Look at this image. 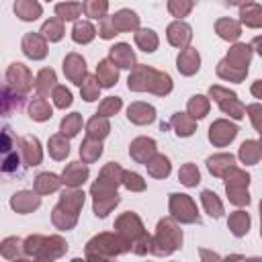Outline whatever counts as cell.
<instances>
[{
  "label": "cell",
  "mask_w": 262,
  "mask_h": 262,
  "mask_svg": "<svg viewBox=\"0 0 262 262\" xmlns=\"http://www.w3.org/2000/svg\"><path fill=\"white\" fill-rule=\"evenodd\" d=\"M239 160L244 164H256L260 160V143L258 141H244L242 147H239Z\"/></svg>",
  "instance_id": "7dc6e473"
},
{
  "label": "cell",
  "mask_w": 262,
  "mask_h": 262,
  "mask_svg": "<svg viewBox=\"0 0 262 262\" xmlns=\"http://www.w3.org/2000/svg\"><path fill=\"white\" fill-rule=\"evenodd\" d=\"M84 192L76 186V188H68V190H63L61 192V196H59V205L63 207V209H68V211H72V213H80V209L84 207Z\"/></svg>",
  "instance_id": "83f0119b"
},
{
  "label": "cell",
  "mask_w": 262,
  "mask_h": 262,
  "mask_svg": "<svg viewBox=\"0 0 262 262\" xmlns=\"http://www.w3.org/2000/svg\"><path fill=\"white\" fill-rule=\"evenodd\" d=\"M192 6H194V0H168V10L178 18L186 16L192 10Z\"/></svg>",
  "instance_id": "91938a15"
},
{
  "label": "cell",
  "mask_w": 262,
  "mask_h": 262,
  "mask_svg": "<svg viewBox=\"0 0 262 262\" xmlns=\"http://www.w3.org/2000/svg\"><path fill=\"white\" fill-rule=\"evenodd\" d=\"M217 74H219L223 80H229V82H242V80L246 78L248 70L233 68V66H229V63L223 59V61H219V66H217Z\"/></svg>",
  "instance_id": "bcb514c9"
},
{
  "label": "cell",
  "mask_w": 262,
  "mask_h": 262,
  "mask_svg": "<svg viewBox=\"0 0 262 262\" xmlns=\"http://www.w3.org/2000/svg\"><path fill=\"white\" fill-rule=\"evenodd\" d=\"M23 53L31 59H43L47 55V41L39 33H27L23 37Z\"/></svg>",
  "instance_id": "8fae6325"
},
{
  "label": "cell",
  "mask_w": 262,
  "mask_h": 262,
  "mask_svg": "<svg viewBox=\"0 0 262 262\" xmlns=\"http://www.w3.org/2000/svg\"><path fill=\"white\" fill-rule=\"evenodd\" d=\"M6 78H8V82H10V88H12L14 92H18V94H27V92L31 90V86H33V76H31V72L27 70V66H23V63H18V61H14V63L8 66Z\"/></svg>",
  "instance_id": "52a82bcc"
},
{
  "label": "cell",
  "mask_w": 262,
  "mask_h": 262,
  "mask_svg": "<svg viewBox=\"0 0 262 262\" xmlns=\"http://www.w3.org/2000/svg\"><path fill=\"white\" fill-rule=\"evenodd\" d=\"M18 145H20V154H23V160L27 166H37L41 164V158H43V151H41V145H39V139L33 137V135H23L18 139Z\"/></svg>",
  "instance_id": "4fadbf2b"
},
{
  "label": "cell",
  "mask_w": 262,
  "mask_h": 262,
  "mask_svg": "<svg viewBox=\"0 0 262 262\" xmlns=\"http://www.w3.org/2000/svg\"><path fill=\"white\" fill-rule=\"evenodd\" d=\"M201 203H203L207 215H211L213 219H219L223 215V203L219 201V196L213 190H203L201 192Z\"/></svg>",
  "instance_id": "e575fe53"
},
{
  "label": "cell",
  "mask_w": 262,
  "mask_h": 262,
  "mask_svg": "<svg viewBox=\"0 0 262 262\" xmlns=\"http://www.w3.org/2000/svg\"><path fill=\"white\" fill-rule=\"evenodd\" d=\"M70 154V143H68V137L57 133V135H51L49 137V156L53 160H66V156Z\"/></svg>",
  "instance_id": "ab89813d"
},
{
  "label": "cell",
  "mask_w": 262,
  "mask_h": 262,
  "mask_svg": "<svg viewBox=\"0 0 262 262\" xmlns=\"http://www.w3.org/2000/svg\"><path fill=\"white\" fill-rule=\"evenodd\" d=\"M86 180H88V166L84 162H72V164H68L66 170H63V174H61V182L66 186H72V188L82 186Z\"/></svg>",
  "instance_id": "9a60e30c"
},
{
  "label": "cell",
  "mask_w": 262,
  "mask_h": 262,
  "mask_svg": "<svg viewBox=\"0 0 262 262\" xmlns=\"http://www.w3.org/2000/svg\"><path fill=\"white\" fill-rule=\"evenodd\" d=\"M63 74H66V78L70 82H74V84L80 86L82 80H84V76H86V61H84V57L78 55V53H70L63 59Z\"/></svg>",
  "instance_id": "7c38bea8"
},
{
  "label": "cell",
  "mask_w": 262,
  "mask_h": 262,
  "mask_svg": "<svg viewBox=\"0 0 262 262\" xmlns=\"http://www.w3.org/2000/svg\"><path fill=\"white\" fill-rule=\"evenodd\" d=\"M14 14L20 18V20H37L41 14H43V8L37 0H16L14 2Z\"/></svg>",
  "instance_id": "d4e9b609"
},
{
  "label": "cell",
  "mask_w": 262,
  "mask_h": 262,
  "mask_svg": "<svg viewBox=\"0 0 262 262\" xmlns=\"http://www.w3.org/2000/svg\"><path fill=\"white\" fill-rule=\"evenodd\" d=\"M106 10H108V0H84L82 4V12L96 20L106 16Z\"/></svg>",
  "instance_id": "f6af8a7d"
},
{
  "label": "cell",
  "mask_w": 262,
  "mask_h": 262,
  "mask_svg": "<svg viewBox=\"0 0 262 262\" xmlns=\"http://www.w3.org/2000/svg\"><path fill=\"white\" fill-rule=\"evenodd\" d=\"M43 237H45V235H29V237L23 242V246H25V256H27V258L37 260V254H39V250H41Z\"/></svg>",
  "instance_id": "94428289"
},
{
  "label": "cell",
  "mask_w": 262,
  "mask_h": 262,
  "mask_svg": "<svg viewBox=\"0 0 262 262\" xmlns=\"http://www.w3.org/2000/svg\"><path fill=\"white\" fill-rule=\"evenodd\" d=\"M201 256H203L205 260H221V256H217V254H213V252H207V250H201Z\"/></svg>",
  "instance_id": "003e7915"
},
{
  "label": "cell",
  "mask_w": 262,
  "mask_h": 262,
  "mask_svg": "<svg viewBox=\"0 0 262 262\" xmlns=\"http://www.w3.org/2000/svg\"><path fill=\"white\" fill-rule=\"evenodd\" d=\"M178 180L184 184V186H196L201 182V174H199V168L194 164H184L178 172Z\"/></svg>",
  "instance_id": "11a10c76"
},
{
  "label": "cell",
  "mask_w": 262,
  "mask_h": 262,
  "mask_svg": "<svg viewBox=\"0 0 262 262\" xmlns=\"http://www.w3.org/2000/svg\"><path fill=\"white\" fill-rule=\"evenodd\" d=\"M129 154L137 164H145L156 154V141L149 137H137L129 145Z\"/></svg>",
  "instance_id": "2e32d148"
},
{
  "label": "cell",
  "mask_w": 262,
  "mask_h": 262,
  "mask_svg": "<svg viewBox=\"0 0 262 262\" xmlns=\"http://www.w3.org/2000/svg\"><path fill=\"white\" fill-rule=\"evenodd\" d=\"M80 129H82V117H80V113L66 115V119H63L61 125H59V131H61V135H66V137L78 135Z\"/></svg>",
  "instance_id": "f5cc1de1"
},
{
  "label": "cell",
  "mask_w": 262,
  "mask_h": 262,
  "mask_svg": "<svg viewBox=\"0 0 262 262\" xmlns=\"http://www.w3.org/2000/svg\"><path fill=\"white\" fill-rule=\"evenodd\" d=\"M227 227L235 237H244L250 231V215L246 211H235L227 219Z\"/></svg>",
  "instance_id": "f546056e"
},
{
  "label": "cell",
  "mask_w": 262,
  "mask_h": 262,
  "mask_svg": "<svg viewBox=\"0 0 262 262\" xmlns=\"http://www.w3.org/2000/svg\"><path fill=\"white\" fill-rule=\"evenodd\" d=\"M246 111L250 113V117H252V123H254V127H256V129H260V119H258V117H260V115H258V113H260V104H250V106H248Z\"/></svg>",
  "instance_id": "03108f58"
},
{
  "label": "cell",
  "mask_w": 262,
  "mask_h": 262,
  "mask_svg": "<svg viewBox=\"0 0 262 262\" xmlns=\"http://www.w3.org/2000/svg\"><path fill=\"white\" fill-rule=\"evenodd\" d=\"M41 35L49 41H59L63 37V25H61V18H49L43 23L41 27Z\"/></svg>",
  "instance_id": "f907efd6"
},
{
  "label": "cell",
  "mask_w": 262,
  "mask_h": 262,
  "mask_svg": "<svg viewBox=\"0 0 262 262\" xmlns=\"http://www.w3.org/2000/svg\"><path fill=\"white\" fill-rule=\"evenodd\" d=\"M225 190H227V196H229V201L233 205H248L250 203V194H248L246 188H242V186H225Z\"/></svg>",
  "instance_id": "6125c7cd"
},
{
  "label": "cell",
  "mask_w": 262,
  "mask_h": 262,
  "mask_svg": "<svg viewBox=\"0 0 262 262\" xmlns=\"http://www.w3.org/2000/svg\"><path fill=\"white\" fill-rule=\"evenodd\" d=\"M82 12V4L80 2H61L55 6V14L61 20H76Z\"/></svg>",
  "instance_id": "c3c4849f"
},
{
  "label": "cell",
  "mask_w": 262,
  "mask_h": 262,
  "mask_svg": "<svg viewBox=\"0 0 262 262\" xmlns=\"http://www.w3.org/2000/svg\"><path fill=\"white\" fill-rule=\"evenodd\" d=\"M61 184H63V182H61V178H59L57 174H53V172H43V174H39V176L35 178L33 188H35L37 194H49V192H55Z\"/></svg>",
  "instance_id": "4316f807"
},
{
  "label": "cell",
  "mask_w": 262,
  "mask_h": 262,
  "mask_svg": "<svg viewBox=\"0 0 262 262\" xmlns=\"http://www.w3.org/2000/svg\"><path fill=\"white\" fill-rule=\"evenodd\" d=\"M68 252V244L61 235H49L43 237L41 250L37 254V260H57Z\"/></svg>",
  "instance_id": "9c48e42d"
},
{
  "label": "cell",
  "mask_w": 262,
  "mask_h": 262,
  "mask_svg": "<svg viewBox=\"0 0 262 262\" xmlns=\"http://www.w3.org/2000/svg\"><path fill=\"white\" fill-rule=\"evenodd\" d=\"M121 178H123V168H121L119 164H115V162L106 164V166L100 170V176H98L100 182H104V184H108V186H113V188H117V186L121 184Z\"/></svg>",
  "instance_id": "b9f144b4"
},
{
  "label": "cell",
  "mask_w": 262,
  "mask_h": 262,
  "mask_svg": "<svg viewBox=\"0 0 262 262\" xmlns=\"http://www.w3.org/2000/svg\"><path fill=\"white\" fill-rule=\"evenodd\" d=\"M51 221H53V225H55L59 231H68V229H74V227H76L78 215L72 213V211H68V209H63V207L57 203V205L53 207V211H51Z\"/></svg>",
  "instance_id": "cb8c5ba5"
},
{
  "label": "cell",
  "mask_w": 262,
  "mask_h": 262,
  "mask_svg": "<svg viewBox=\"0 0 262 262\" xmlns=\"http://www.w3.org/2000/svg\"><path fill=\"white\" fill-rule=\"evenodd\" d=\"M20 166V149L16 147V139L12 129L0 125V174H12Z\"/></svg>",
  "instance_id": "3957f363"
},
{
  "label": "cell",
  "mask_w": 262,
  "mask_h": 262,
  "mask_svg": "<svg viewBox=\"0 0 262 262\" xmlns=\"http://www.w3.org/2000/svg\"><path fill=\"white\" fill-rule=\"evenodd\" d=\"M94 37H96V29L92 27V23H88V20H76V25H74V29H72V39H74L76 43L86 45V43H90Z\"/></svg>",
  "instance_id": "836d02e7"
},
{
  "label": "cell",
  "mask_w": 262,
  "mask_h": 262,
  "mask_svg": "<svg viewBox=\"0 0 262 262\" xmlns=\"http://www.w3.org/2000/svg\"><path fill=\"white\" fill-rule=\"evenodd\" d=\"M108 59L117 66V68H125V70H131L135 66V53L133 49L127 45V43H117L111 47L108 51Z\"/></svg>",
  "instance_id": "e0dca14e"
},
{
  "label": "cell",
  "mask_w": 262,
  "mask_h": 262,
  "mask_svg": "<svg viewBox=\"0 0 262 262\" xmlns=\"http://www.w3.org/2000/svg\"><path fill=\"white\" fill-rule=\"evenodd\" d=\"M111 20H113V27H115L117 35L119 33H127V31H135L139 27V16L133 10H127V8L119 10L115 16H111Z\"/></svg>",
  "instance_id": "603a6c76"
},
{
  "label": "cell",
  "mask_w": 262,
  "mask_h": 262,
  "mask_svg": "<svg viewBox=\"0 0 262 262\" xmlns=\"http://www.w3.org/2000/svg\"><path fill=\"white\" fill-rule=\"evenodd\" d=\"M209 94H211V98L221 106L223 113L231 115L233 119H244L246 106L237 100L235 92H229V90H225V88H221V86H211V88H209Z\"/></svg>",
  "instance_id": "5b68a950"
},
{
  "label": "cell",
  "mask_w": 262,
  "mask_h": 262,
  "mask_svg": "<svg viewBox=\"0 0 262 262\" xmlns=\"http://www.w3.org/2000/svg\"><path fill=\"white\" fill-rule=\"evenodd\" d=\"M170 213L180 223H199V211L194 201L188 194L172 192L170 194Z\"/></svg>",
  "instance_id": "277c9868"
},
{
  "label": "cell",
  "mask_w": 262,
  "mask_h": 262,
  "mask_svg": "<svg viewBox=\"0 0 262 262\" xmlns=\"http://www.w3.org/2000/svg\"><path fill=\"white\" fill-rule=\"evenodd\" d=\"M233 156L231 154H217V156H211L209 160H207V168H209V172L213 174V176H223V172L229 168V166H233Z\"/></svg>",
  "instance_id": "74e56055"
},
{
  "label": "cell",
  "mask_w": 262,
  "mask_h": 262,
  "mask_svg": "<svg viewBox=\"0 0 262 262\" xmlns=\"http://www.w3.org/2000/svg\"><path fill=\"white\" fill-rule=\"evenodd\" d=\"M119 194L115 192V194H108V196H96L94 199V215L96 217H100V219H104L117 205H119Z\"/></svg>",
  "instance_id": "ee69618b"
},
{
  "label": "cell",
  "mask_w": 262,
  "mask_h": 262,
  "mask_svg": "<svg viewBox=\"0 0 262 262\" xmlns=\"http://www.w3.org/2000/svg\"><path fill=\"white\" fill-rule=\"evenodd\" d=\"M51 115H53V108L49 106V102L43 98V96H35L31 102H29V117L33 119V121H47V119H51Z\"/></svg>",
  "instance_id": "4dcf8cb0"
},
{
  "label": "cell",
  "mask_w": 262,
  "mask_h": 262,
  "mask_svg": "<svg viewBox=\"0 0 262 262\" xmlns=\"http://www.w3.org/2000/svg\"><path fill=\"white\" fill-rule=\"evenodd\" d=\"M96 80H98V84H100L102 88L115 86L117 80H119V70H117V66H115L111 59L98 61V66H96Z\"/></svg>",
  "instance_id": "44dd1931"
},
{
  "label": "cell",
  "mask_w": 262,
  "mask_h": 262,
  "mask_svg": "<svg viewBox=\"0 0 262 262\" xmlns=\"http://www.w3.org/2000/svg\"><path fill=\"white\" fill-rule=\"evenodd\" d=\"M123 106V100L119 98V96H108V98H104L102 102H100V106H98V113L96 115H100V117H111V115H115L119 108Z\"/></svg>",
  "instance_id": "6f0895ef"
},
{
  "label": "cell",
  "mask_w": 262,
  "mask_h": 262,
  "mask_svg": "<svg viewBox=\"0 0 262 262\" xmlns=\"http://www.w3.org/2000/svg\"><path fill=\"white\" fill-rule=\"evenodd\" d=\"M125 252H131V242L125 239L123 235H119L117 231L115 233H98L84 248L86 260H92V262H104V260L117 258Z\"/></svg>",
  "instance_id": "6da1fadb"
},
{
  "label": "cell",
  "mask_w": 262,
  "mask_h": 262,
  "mask_svg": "<svg viewBox=\"0 0 262 262\" xmlns=\"http://www.w3.org/2000/svg\"><path fill=\"white\" fill-rule=\"evenodd\" d=\"M168 41L174 45V47H186L192 39V29L182 23V20H174L170 27H168Z\"/></svg>",
  "instance_id": "ffe728a7"
},
{
  "label": "cell",
  "mask_w": 262,
  "mask_h": 262,
  "mask_svg": "<svg viewBox=\"0 0 262 262\" xmlns=\"http://www.w3.org/2000/svg\"><path fill=\"white\" fill-rule=\"evenodd\" d=\"M242 20L248 25V27H260L262 25V16H260V6L256 2H248L246 6H242Z\"/></svg>",
  "instance_id": "681fc988"
},
{
  "label": "cell",
  "mask_w": 262,
  "mask_h": 262,
  "mask_svg": "<svg viewBox=\"0 0 262 262\" xmlns=\"http://www.w3.org/2000/svg\"><path fill=\"white\" fill-rule=\"evenodd\" d=\"M115 231L133 244L137 237H141V235L145 233V227H143L141 219H139L135 213L127 211V213H123V215L115 221Z\"/></svg>",
  "instance_id": "8992f818"
},
{
  "label": "cell",
  "mask_w": 262,
  "mask_h": 262,
  "mask_svg": "<svg viewBox=\"0 0 262 262\" xmlns=\"http://www.w3.org/2000/svg\"><path fill=\"white\" fill-rule=\"evenodd\" d=\"M135 43L141 51L145 53H151L158 49V35L151 31V29H141L135 33Z\"/></svg>",
  "instance_id": "7bdbcfd3"
},
{
  "label": "cell",
  "mask_w": 262,
  "mask_h": 262,
  "mask_svg": "<svg viewBox=\"0 0 262 262\" xmlns=\"http://www.w3.org/2000/svg\"><path fill=\"white\" fill-rule=\"evenodd\" d=\"M51 96H53V104L57 108H68L72 104V92L66 86H55L51 90Z\"/></svg>",
  "instance_id": "680465c9"
},
{
  "label": "cell",
  "mask_w": 262,
  "mask_h": 262,
  "mask_svg": "<svg viewBox=\"0 0 262 262\" xmlns=\"http://www.w3.org/2000/svg\"><path fill=\"white\" fill-rule=\"evenodd\" d=\"M39 205H41V196L33 190H20V192L12 194V199H10V207L20 215L33 213L35 209H39Z\"/></svg>",
  "instance_id": "30bf717a"
},
{
  "label": "cell",
  "mask_w": 262,
  "mask_h": 262,
  "mask_svg": "<svg viewBox=\"0 0 262 262\" xmlns=\"http://www.w3.org/2000/svg\"><path fill=\"white\" fill-rule=\"evenodd\" d=\"M170 125L174 127L176 135H180V137H188V135H192L194 129H196L194 119H192L190 115H184V113H176V115L172 117Z\"/></svg>",
  "instance_id": "d6a6232c"
},
{
  "label": "cell",
  "mask_w": 262,
  "mask_h": 262,
  "mask_svg": "<svg viewBox=\"0 0 262 262\" xmlns=\"http://www.w3.org/2000/svg\"><path fill=\"white\" fill-rule=\"evenodd\" d=\"M98 35H100L102 39H113V37L117 35V31H115V27H113V20H111V16H102V18H100Z\"/></svg>",
  "instance_id": "e7e4bbea"
},
{
  "label": "cell",
  "mask_w": 262,
  "mask_h": 262,
  "mask_svg": "<svg viewBox=\"0 0 262 262\" xmlns=\"http://www.w3.org/2000/svg\"><path fill=\"white\" fill-rule=\"evenodd\" d=\"M176 63H178L176 68H178V72H180V74H184V76H192V74H196V72H199V68H201V55H199V51H196V49L186 47V49H182V51H180V55H178Z\"/></svg>",
  "instance_id": "ac0fdd59"
},
{
  "label": "cell",
  "mask_w": 262,
  "mask_h": 262,
  "mask_svg": "<svg viewBox=\"0 0 262 262\" xmlns=\"http://www.w3.org/2000/svg\"><path fill=\"white\" fill-rule=\"evenodd\" d=\"M0 256L6 258V260H25V246H23V239L16 237V235H10L6 239L0 242Z\"/></svg>",
  "instance_id": "7402d4cb"
},
{
  "label": "cell",
  "mask_w": 262,
  "mask_h": 262,
  "mask_svg": "<svg viewBox=\"0 0 262 262\" xmlns=\"http://www.w3.org/2000/svg\"><path fill=\"white\" fill-rule=\"evenodd\" d=\"M55 72L51 68H43L39 74H37V80H35V88L39 92V96H45L49 94L53 88H55Z\"/></svg>",
  "instance_id": "d590c367"
},
{
  "label": "cell",
  "mask_w": 262,
  "mask_h": 262,
  "mask_svg": "<svg viewBox=\"0 0 262 262\" xmlns=\"http://www.w3.org/2000/svg\"><path fill=\"white\" fill-rule=\"evenodd\" d=\"M235 135H237V127H235L233 123L225 121V119L215 121V123L211 125V129H209V141L215 143L217 147L227 145Z\"/></svg>",
  "instance_id": "ba28073f"
},
{
  "label": "cell",
  "mask_w": 262,
  "mask_h": 262,
  "mask_svg": "<svg viewBox=\"0 0 262 262\" xmlns=\"http://www.w3.org/2000/svg\"><path fill=\"white\" fill-rule=\"evenodd\" d=\"M170 90H172V78H170L166 72L154 70V78H151V84H149V92H154V94H158V96H166Z\"/></svg>",
  "instance_id": "60d3db41"
},
{
  "label": "cell",
  "mask_w": 262,
  "mask_h": 262,
  "mask_svg": "<svg viewBox=\"0 0 262 262\" xmlns=\"http://www.w3.org/2000/svg\"><path fill=\"white\" fill-rule=\"evenodd\" d=\"M121 184H125V188L131 190V192H141V190H145V180H143L137 172H125V170H123Z\"/></svg>",
  "instance_id": "9f6ffc18"
},
{
  "label": "cell",
  "mask_w": 262,
  "mask_h": 262,
  "mask_svg": "<svg viewBox=\"0 0 262 262\" xmlns=\"http://www.w3.org/2000/svg\"><path fill=\"white\" fill-rule=\"evenodd\" d=\"M108 131H111V125H108L106 117H100V115L92 117L86 125V135L90 139H96V141H102L108 135Z\"/></svg>",
  "instance_id": "1f68e13d"
},
{
  "label": "cell",
  "mask_w": 262,
  "mask_h": 262,
  "mask_svg": "<svg viewBox=\"0 0 262 262\" xmlns=\"http://www.w3.org/2000/svg\"><path fill=\"white\" fill-rule=\"evenodd\" d=\"M80 90H82V98L86 102H92L98 98V92H100V84L96 80V76H84L82 84H80Z\"/></svg>",
  "instance_id": "816d5d0a"
},
{
  "label": "cell",
  "mask_w": 262,
  "mask_h": 262,
  "mask_svg": "<svg viewBox=\"0 0 262 262\" xmlns=\"http://www.w3.org/2000/svg\"><path fill=\"white\" fill-rule=\"evenodd\" d=\"M151 78H154V70L149 66H133V72L129 74L127 86L133 92H143V90H149Z\"/></svg>",
  "instance_id": "5bb4252c"
},
{
  "label": "cell",
  "mask_w": 262,
  "mask_h": 262,
  "mask_svg": "<svg viewBox=\"0 0 262 262\" xmlns=\"http://www.w3.org/2000/svg\"><path fill=\"white\" fill-rule=\"evenodd\" d=\"M250 57H252V49L250 45H244V43H237L229 49L225 61L233 68H242V70H248V63H250Z\"/></svg>",
  "instance_id": "484cf974"
},
{
  "label": "cell",
  "mask_w": 262,
  "mask_h": 262,
  "mask_svg": "<svg viewBox=\"0 0 262 262\" xmlns=\"http://www.w3.org/2000/svg\"><path fill=\"white\" fill-rule=\"evenodd\" d=\"M127 119L135 125H147L156 119V108L147 102H133L127 108Z\"/></svg>",
  "instance_id": "d6986e66"
},
{
  "label": "cell",
  "mask_w": 262,
  "mask_h": 262,
  "mask_svg": "<svg viewBox=\"0 0 262 262\" xmlns=\"http://www.w3.org/2000/svg\"><path fill=\"white\" fill-rule=\"evenodd\" d=\"M149 244H151V235L143 233L141 237H137V239L131 244V250H133L135 254H139V256H145V254L149 252Z\"/></svg>",
  "instance_id": "be15d7a7"
},
{
  "label": "cell",
  "mask_w": 262,
  "mask_h": 262,
  "mask_svg": "<svg viewBox=\"0 0 262 262\" xmlns=\"http://www.w3.org/2000/svg\"><path fill=\"white\" fill-rule=\"evenodd\" d=\"M143 166L147 168L149 176H154V178H166L170 174V170H172L170 160L166 156H162V154H154Z\"/></svg>",
  "instance_id": "f1b7e54d"
},
{
  "label": "cell",
  "mask_w": 262,
  "mask_h": 262,
  "mask_svg": "<svg viewBox=\"0 0 262 262\" xmlns=\"http://www.w3.org/2000/svg\"><path fill=\"white\" fill-rule=\"evenodd\" d=\"M182 248V229L178 227L174 217H164L158 221L156 233L149 244V254L154 256H170Z\"/></svg>",
  "instance_id": "7a4b0ae2"
},
{
  "label": "cell",
  "mask_w": 262,
  "mask_h": 262,
  "mask_svg": "<svg viewBox=\"0 0 262 262\" xmlns=\"http://www.w3.org/2000/svg\"><path fill=\"white\" fill-rule=\"evenodd\" d=\"M207 113H209V100L203 94L190 96V100H188V115L192 119H203Z\"/></svg>",
  "instance_id": "db71d44e"
},
{
  "label": "cell",
  "mask_w": 262,
  "mask_h": 262,
  "mask_svg": "<svg viewBox=\"0 0 262 262\" xmlns=\"http://www.w3.org/2000/svg\"><path fill=\"white\" fill-rule=\"evenodd\" d=\"M100 154H102V145H100V141L90 139V137H86V139L82 141V145H80V158H82L84 164H92V162H96V160L100 158Z\"/></svg>",
  "instance_id": "8d00e7d4"
},
{
  "label": "cell",
  "mask_w": 262,
  "mask_h": 262,
  "mask_svg": "<svg viewBox=\"0 0 262 262\" xmlns=\"http://www.w3.org/2000/svg\"><path fill=\"white\" fill-rule=\"evenodd\" d=\"M215 31H217V35L221 37V39H225V41H235L237 37H239V25L235 23V20H231V18H219L217 23H215Z\"/></svg>",
  "instance_id": "f35d334b"
}]
</instances>
